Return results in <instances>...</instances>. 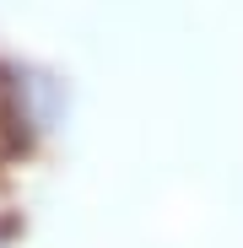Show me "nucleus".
<instances>
[{"mask_svg": "<svg viewBox=\"0 0 243 248\" xmlns=\"http://www.w3.org/2000/svg\"><path fill=\"white\" fill-rule=\"evenodd\" d=\"M27 184H32V119L22 108V92L0 81V243L22 221Z\"/></svg>", "mask_w": 243, "mask_h": 248, "instance_id": "nucleus-1", "label": "nucleus"}]
</instances>
